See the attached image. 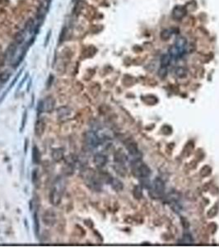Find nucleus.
Wrapping results in <instances>:
<instances>
[{"instance_id": "f257e3e1", "label": "nucleus", "mask_w": 219, "mask_h": 247, "mask_svg": "<svg viewBox=\"0 0 219 247\" xmlns=\"http://www.w3.org/2000/svg\"><path fill=\"white\" fill-rule=\"evenodd\" d=\"M132 173L137 178L148 177L151 174V170L147 165L144 164L140 161L132 163Z\"/></svg>"}, {"instance_id": "f03ea898", "label": "nucleus", "mask_w": 219, "mask_h": 247, "mask_svg": "<svg viewBox=\"0 0 219 247\" xmlns=\"http://www.w3.org/2000/svg\"><path fill=\"white\" fill-rule=\"evenodd\" d=\"M149 190V195L153 199H158L162 197L165 191V184L160 178H156L151 185Z\"/></svg>"}, {"instance_id": "7ed1b4c3", "label": "nucleus", "mask_w": 219, "mask_h": 247, "mask_svg": "<svg viewBox=\"0 0 219 247\" xmlns=\"http://www.w3.org/2000/svg\"><path fill=\"white\" fill-rule=\"evenodd\" d=\"M86 141L91 148H96L101 143V139L95 132H89L86 134Z\"/></svg>"}, {"instance_id": "20e7f679", "label": "nucleus", "mask_w": 219, "mask_h": 247, "mask_svg": "<svg viewBox=\"0 0 219 247\" xmlns=\"http://www.w3.org/2000/svg\"><path fill=\"white\" fill-rule=\"evenodd\" d=\"M175 48L178 50L179 54L180 56L185 53L186 48H187V40L184 37H179L177 38L176 44H175Z\"/></svg>"}, {"instance_id": "39448f33", "label": "nucleus", "mask_w": 219, "mask_h": 247, "mask_svg": "<svg viewBox=\"0 0 219 247\" xmlns=\"http://www.w3.org/2000/svg\"><path fill=\"white\" fill-rule=\"evenodd\" d=\"M50 203L54 206H57V205H59L60 204L62 199V195L60 191L58 189L54 188L52 190L50 194Z\"/></svg>"}, {"instance_id": "423d86ee", "label": "nucleus", "mask_w": 219, "mask_h": 247, "mask_svg": "<svg viewBox=\"0 0 219 247\" xmlns=\"http://www.w3.org/2000/svg\"><path fill=\"white\" fill-rule=\"evenodd\" d=\"M107 162V157L103 154L98 153L94 157V163L97 167H103Z\"/></svg>"}, {"instance_id": "0eeeda50", "label": "nucleus", "mask_w": 219, "mask_h": 247, "mask_svg": "<svg viewBox=\"0 0 219 247\" xmlns=\"http://www.w3.org/2000/svg\"><path fill=\"white\" fill-rule=\"evenodd\" d=\"M45 130V124L42 120H38L35 125V134L36 136L40 137L44 134Z\"/></svg>"}, {"instance_id": "6e6552de", "label": "nucleus", "mask_w": 219, "mask_h": 247, "mask_svg": "<svg viewBox=\"0 0 219 247\" xmlns=\"http://www.w3.org/2000/svg\"><path fill=\"white\" fill-rule=\"evenodd\" d=\"M185 13V9L182 6H176L172 12V15L176 19H181Z\"/></svg>"}, {"instance_id": "1a4fd4ad", "label": "nucleus", "mask_w": 219, "mask_h": 247, "mask_svg": "<svg viewBox=\"0 0 219 247\" xmlns=\"http://www.w3.org/2000/svg\"><path fill=\"white\" fill-rule=\"evenodd\" d=\"M72 113V111L68 107H60L58 110V118L60 120H64L69 116Z\"/></svg>"}, {"instance_id": "9d476101", "label": "nucleus", "mask_w": 219, "mask_h": 247, "mask_svg": "<svg viewBox=\"0 0 219 247\" xmlns=\"http://www.w3.org/2000/svg\"><path fill=\"white\" fill-rule=\"evenodd\" d=\"M44 101V111L50 113L53 111L54 106V100L52 97H47Z\"/></svg>"}, {"instance_id": "9b49d317", "label": "nucleus", "mask_w": 219, "mask_h": 247, "mask_svg": "<svg viewBox=\"0 0 219 247\" xmlns=\"http://www.w3.org/2000/svg\"><path fill=\"white\" fill-rule=\"evenodd\" d=\"M52 158L55 162H60L64 158V150L61 148H55L52 152Z\"/></svg>"}, {"instance_id": "f8f14e48", "label": "nucleus", "mask_w": 219, "mask_h": 247, "mask_svg": "<svg viewBox=\"0 0 219 247\" xmlns=\"http://www.w3.org/2000/svg\"><path fill=\"white\" fill-rule=\"evenodd\" d=\"M31 156H32V162H33L34 164H39L40 162V158H41V156H40L39 148L36 146H34L33 148H32Z\"/></svg>"}, {"instance_id": "ddd939ff", "label": "nucleus", "mask_w": 219, "mask_h": 247, "mask_svg": "<svg viewBox=\"0 0 219 247\" xmlns=\"http://www.w3.org/2000/svg\"><path fill=\"white\" fill-rule=\"evenodd\" d=\"M43 222L47 225H52L55 222V215L54 213H45V216L43 217Z\"/></svg>"}, {"instance_id": "4468645a", "label": "nucleus", "mask_w": 219, "mask_h": 247, "mask_svg": "<svg viewBox=\"0 0 219 247\" xmlns=\"http://www.w3.org/2000/svg\"><path fill=\"white\" fill-rule=\"evenodd\" d=\"M111 185H112V188L113 190H115L116 191L119 192V191H121L124 188V185H123V183L120 180L118 179H115L113 178L112 179V181H111Z\"/></svg>"}, {"instance_id": "2eb2a0df", "label": "nucleus", "mask_w": 219, "mask_h": 247, "mask_svg": "<svg viewBox=\"0 0 219 247\" xmlns=\"http://www.w3.org/2000/svg\"><path fill=\"white\" fill-rule=\"evenodd\" d=\"M34 230H35V236H39V231H40V222H39V217H38L37 213L35 212L34 213Z\"/></svg>"}, {"instance_id": "dca6fc26", "label": "nucleus", "mask_w": 219, "mask_h": 247, "mask_svg": "<svg viewBox=\"0 0 219 247\" xmlns=\"http://www.w3.org/2000/svg\"><path fill=\"white\" fill-rule=\"evenodd\" d=\"M127 159V157L125 156V154L123 153L122 151L120 150L115 154V161L116 162L119 163H123L125 160Z\"/></svg>"}, {"instance_id": "f3484780", "label": "nucleus", "mask_w": 219, "mask_h": 247, "mask_svg": "<svg viewBox=\"0 0 219 247\" xmlns=\"http://www.w3.org/2000/svg\"><path fill=\"white\" fill-rule=\"evenodd\" d=\"M16 50H17V44L16 43L11 44L8 46V48H7V51H6V57L7 58H11V57H12L15 54Z\"/></svg>"}, {"instance_id": "a211bd4d", "label": "nucleus", "mask_w": 219, "mask_h": 247, "mask_svg": "<svg viewBox=\"0 0 219 247\" xmlns=\"http://www.w3.org/2000/svg\"><path fill=\"white\" fill-rule=\"evenodd\" d=\"M24 38H25V33H24V31H19V32H17V34H16V35H15L14 37L15 43H16L17 45H20V44H21V43L24 41Z\"/></svg>"}, {"instance_id": "6ab92c4d", "label": "nucleus", "mask_w": 219, "mask_h": 247, "mask_svg": "<svg viewBox=\"0 0 219 247\" xmlns=\"http://www.w3.org/2000/svg\"><path fill=\"white\" fill-rule=\"evenodd\" d=\"M171 58L170 54H164L162 58H161V66L162 67H167L171 63Z\"/></svg>"}, {"instance_id": "aec40b11", "label": "nucleus", "mask_w": 219, "mask_h": 247, "mask_svg": "<svg viewBox=\"0 0 219 247\" xmlns=\"http://www.w3.org/2000/svg\"><path fill=\"white\" fill-rule=\"evenodd\" d=\"M45 7H47L48 8V7H46L45 4L41 3L40 7H39V8H38V17L40 18V20H42V19L44 18V16H45V13H46V9H45Z\"/></svg>"}, {"instance_id": "412c9836", "label": "nucleus", "mask_w": 219, "mask_h": 247, "mask_svg": "<svg viewBox=\"0 0 219 247\" xmlns=\"http://www.w3.org/2000/svg\"><path fill=\"white\" fill-rule=\"evenodd\" d=\"M133 194H134V196H135V197L137 199H141L142 194H143V193H142V187H141V185H136V186H135V189H134V192H133Z\"/></svg>"}, {"instance_id": "4be33fe9", "label": "nucleus", "mask_w": 219, "mask_h": 247, "mask_svg": "<svg viewBox=\"0 0 219 247\" xmlns=\"http://www.w3.org/2000/svg\"><path fill=\"white\" fill-rule=\"evenodd\" d=\"M10 78V74L7 72H3V73H0V83L3 84L7 82Z\"/></svg>"}, {"instance_id": "5701e85b", "label": "nucleus", "mask_w": 219, "mask_h": 247, "mask_svg": "<svg viewBox=\"0 0 219 247\" xmlns=\"http://www.w3.org/2000/svg\"><path fill=\"white\" fill-rule=\"evenodd\" d=\"M33 26H34L33 19H29V20H27V21L26 22V24H25V27H24V31H31V30H32V28H33Z\"/></svg>"}, {"instance_id": "b1692460", "label": "nucleus", "mask_w": 219, "mask_h": 247, "mask_svg": "<svg viewBox=\"0 0 219 247\" xmlns=\"http://www.w3.org/2000/svg\"><path fill=\"white\" fill-rule=\"evenodd\" d=\"M176 75L179 78H184V77L186 76V74H187V71L184 68H178L176 69Z\"/></svg>"}, {"instance_id": "393cba45", "label": "nucleus", "mask_w": 219, "mask_h": 247, "mask_svg": "<svg viewBox=\"0 0 219 247\" xmlns=\"http://www.w3.org/2000/svg\"><path fill=\"white\" fill-rule=\"evenodd\" d=\"M180 242L185 243V244H190V243L193 242V238L191 237L190 235L186 234V235L183 236V237H182V240H180Z\"/></svg>"}, {"instance_id": "a878e982", "label": "nucleus", "mask_w": 219, "mask_h": 247, "mask_svg": "<svg viewBox=\"0 0 219 247\" xmlns=\"http://www.w3.org/2000/svg\"><path fill=\"white\" fill-rule=\"evenodd\" d=\"M167 75V67H162L161 66L160 69L158 71V76L162 78H164Z\"/></svg>"}, {"instance_id": "bb28decb", "label": "nucleus", "mask_w": 219, "mask_h": 247, "mask_svg": "<svg viewBox=\"0 0 219 247\" xmlns=\"http://www.w3.org/2000/svg\"><path fill=\"white\" fill-rule=\"evenodd\" d=\"M26 118H27V111H24L23 115H22V122H21V130H20V131L21 132L23 131V129L24 127H25V125H26Z\"/></svg>"}, {"instance_id": "cd10ccee", "label": "nucleus", "mask_w": 219, "mask_h": 247, "mask_svg": "<svg viewBox=\"0 0 219 247\" xmlns=\"http://www.w3.org/2000/svg\"><path fill=\"white\" fill-rule=\"evenodd\" d=\"M43 111H44V101H38V106H37L38 115H40Z\"/></svg>"}, {"instance_id": "c85d7f7f", "label": "nucleus", "mask_w": 219, "mask_h": 247, "mask_svg": "<svg viewBox=\"0 0 219 247\" xmlns=\"http://www.w3.org/2000/svg\"><path fill=\"white\" fill-rule=\"evenodd\" d=\"M161 37L163 40H167L171 37V33L169 32V31H163L161 34Z\"/></svg>"}, {"instance_id": "c756f323", "label": "nucleus", "mask_w": 219, "mask_h": 247, "mask_svg": "<svg viewBox=\"0 0 219 247\" xmlns=\"http://www.w3.org/2000/svg\"><path fill=\"white\" fill-rule=\"evenodd\" d=\"M31 181H32V182H33L34 184L36 183V181L38 180V170L37 169H35L32 172V174H31Z\"/></svg>"}, {"instance_id": "7c9ffc66", "label": "nucleus", "mask_w": 219, "mask_h": 247, "mask_svg": "<svg viewBox=\"0 0 219 247\" xmlns=\"http://www.w3.org/2000/svg\"><path fill=\"white\" fill-rule=\"evenodd\" d=\"M65 33H66V28L65 27H64L63 28V30H62L61 33H60V35H59V43H61L63 40L65 39Z\"/></svg>"}, {"instance_id": "2f4dec72", "label": "nucleus", "mask_w": 219, "mask_h": 247, "mask_svg": "<svg viewBox=\"0 0 219 247\" xmlns=\"http://www.w3.org/2000/svg\"><path fill=\"white\" fill-rule=\"evenodd\" d=\"M53 78H54V77L52 75L50 76V78H49V80H48V82H47V87H50V86H51L52 82H53Z\"/></svg>"}, {"instance_id": "473e14b6", "label": "nucleus", "mask_w": 219, "mask_h": 247, "mask_svg": "<svg viewBox=\"0 0 219 247\" xmlns=\"http://www.w3.org/2000/svg\"><path fill=\"white\" fill-rule=\"evenodd\" d=\"M27 146H28V139H26V140H25V146H24V153H25V154L27 152Z\"/></svg>"}, {"instance_id": "72a5a7b5", "label": "nucleus", "mask_w": 219, "mask_h": 247, "mask_svg": "<svg viewBox=\"0 0 219 247\" xmlns=\"http://www.w3.org/2000/svg\"><path fill=\"white\" fill-rule=\"evenodd\" d=\"M50 31H49V33H48V35H47V38H46V43H45V45H47V44H48V41H49V38H50Z\"/></svg>"}]
</instances>
